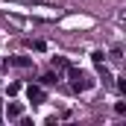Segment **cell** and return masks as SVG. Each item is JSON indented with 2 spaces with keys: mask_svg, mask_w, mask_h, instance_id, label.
I'll list each match as a JSON object with an SVG mask.
<instances>
[{
  "mask_svg": "<svg viewBox=\"0 0 126 126\" xmlns=\"http://www.w3.org/2000/svg\"><path fill=\"white\" fill-rule=\"evenodd\" d=\"M114 111L117 114H126V103H114Z\"/></svg>",
  "mask_w": 126,
  "mask_h": 126,
  "instance_id": "cell-10",
  "label": "cell"
},
{
  "mask_svg": "<svg viewBox=\"0 0 126 126\" xmlns=\"http://www.w3.org/2000/svg\"><path fill=\"white\" fill-rule=\"evenodd\" d=\"M50 64H53V70H67V59H62V56H53Z\"/></svg>",
  "mask_w": 126,
  "mask_h": 126,
  "instance_id": "cell-5",
  "label": "cell"
},
{
  "mask_svg": "<svg viewBox=\"0 0 126 126\" xmlns=\"http://www.w3.org/2000/svg\"><path fill=\"white\" fill-rule=\"evenodd\" d=\"M9 64H15V67H30L32 59L30 56H15V59H9Z\"/></svg>",
  "mask_w": 126,
  "mask_h": 126,
  "instance_id": "cell-4",
  "label": "cell"
},
{
  "mask_svg": "<svg viewBox=\"0 0 126 126\" xmlns=\"http://www.w3.org/2000/svg\"><path fill=\"white\" fill-rule=\"evenodd\" d=\"M67 76H70V88H73L76 94H79V91H91V88L97 85V79H94V76H88L85 70H79V67H70V64H67Z\"/></svg>",
  "mask_w": 126,
  "mask_h": 126,
  "instance_id": "cell-1",
  "label": "cell"
},
{
  "mask_svg": "<svg viewBox=\"0 0 126 126\" xmlns=\"http://www.w3.org/2000/svg\"><path fill=\"white\" fill-rule=\"evenodd\" d=\"M0 120H3V103H0Z\"/></svg>",
  "mask_w": 126,
  "mask_h": 126,
  "instance_id": "cell-11",
  "label": "cell"
},
{
  "mask_svg": "<svg viewBox=\"0 0 126 126\" xmlns=\"http://www.w3.org/2000/svg\"><path fill=\"white\" fill-rule=\"evenodd\" d=\"M91 62H94V64H103V62H106V53H103V50H94V53H91Z\"/></svg>",
  "mask_w": 126,
  "mask_h": 126,
  "instance_id": "cell-8",
  "label": "cell"
},
{
  "mask_svg": "<svg viewBox=\"0 0 126 126\" xmlns=\"http://www.w3.org/2000/svg\"><path fill=\"white\" fill-rule=\"evenodd\" d=\"M97 67H100V76H103V82H106V85H111V73H109L106 62H103V64H97Z\"/></svg>",
  "mask_w": 126,
  "mask_h": 126,
  "instance_id": "cell-7",
  "label": "cell"
},
{
  "mask_svg": "<svg viewBox=\"0 0 126 126\" xmlns=\"http://www.w3.org/2000/svg\"><path fill=\"white\" fill-rule=\"evenodd\" d=\"M21 114H24V106H21V103H9V106H6V117H9V120H18Z\"/></svg>",
  "mask_w": 126,
  "mask_h": 126,
  "instance_id": "cell-3",
  "label": "cell"
},
{
  "mask_svg": "<svg viewBox=\"0 0 126 126\" xmlns=\"http://www.w3.org/2000/svg\"><path fill=\"white\" fill-rule=\"evenodd\" d=\"M59 82V73H44L41 76V85H56Z\"/></svg>",
  "mask_w": 126,
  "mask_h": 126,
  "instance_id": "cell-6",
  "label": "cell"
},
{
  "mask_svg": "<svg viewBox=\"0 0 126 126\" xmlns=\"http://www.w3.org/2000/svg\"><path fill=\"white\" fill-rule=\"evenodd\" d=\"M27 100H30V103H35V106H38V103H44V100H47V94H44V88H41V85H27Z\"/></svg>",
  "mask_w": 126,
  "mask_h": 126,
  "instance_id": "cell-2",
  "label": "cell"
},
{
  "mask_svg": "<svg viewBox=\"0 0 126 126\" xmlns=\"http://www.w3.org/2000/svg\"><path fill=\"white\" fill-rule=\"evenodd\" d=\"M30 3H41V0H30Z\"/></svg>",
  "mask_w": 126,
  "mask_h": 126,
  "instance_id": "cell-12",
  "label": "cell"
},
{
  "mask_svg": "<svg viewBox=\"0 0 126 126\" xmlns=\"http://www.w3.org/2000/svg\"><path fill=\"white\" fill-rule=\"evenodd\" d=\"M120 59H123V56H120V47H114V50H111V62H120Z\"/></svg>",
  "mask_w": 126,
  "mask_h": 126,
  "instance_id": "cell-9",
  "label": "cell"
}]
</instances>
